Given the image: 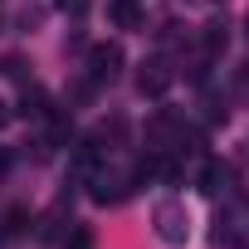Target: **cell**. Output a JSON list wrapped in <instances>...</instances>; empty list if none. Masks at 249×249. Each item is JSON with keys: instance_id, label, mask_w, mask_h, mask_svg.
I'll use <instances>...</instances> for the list:
<instances>
[{"instance_id": "277c9868", "label": "cell", "mask_w": 249, "mask_h": 249, "mask_svg": "<svg viewBox=\"0 0 249 249\" xmlns=\"http://www.w3.org/2000/svg\"><path fill=\"white\" fill-rule=\"evenodd\" d=\"M137 88H142L147 98H161V93L171 88V69H166V64H147V69L137 73Z\"/></svg>"}, {"instance_id": "5b68a950", "label": "cell", "mask_w": 249, "mask_h": 249, "mask_svg": "<svg viewBox=\"0 0 249 249\" xmlns=\"http://www.w3.org/2000/svg\"><path fill=\"white\" fill-rule=\"evenodd\" d=\"M225 186H230V166L210 161V166H205V176H200V191H205V196H220Z\"/></svg>"}, {"instance_id": "30bf717a", "label": "cell", "mask_w": 249, "mask_h": 249, "mask_svg": "<svg viewBox=\"0 0 249 249\" xmlns=\"http://www.w3.org/2000/svg\"><path fill=\"white\" fill-rule=\"evenodd\" d=\"M244 39H249V15H244Z\"/></svg>"}, {"instance_id": "9c48e42d", "label": "cell", "mask_w": 249, "mask_h": 249, "mask_svg": "<svg viewBox=\"0 0 249 249\" xmlns=\"http://www.w3.org/2000/svg\"><path fill=\"white\" fill-rule=\"evenodd\" d=\"M59 10L78 20V15H88V10H93V0H59Z\"/></svg>"}, {"instance_id": "8992f818", "label": "cell", "mask_w": 249, "mask_h": 249, "mask_svg": "<svg viewBox=\"0 0 249 249\" xmlns=\"http://www.w3.org/2000/svg\"><path fill=\"white\" fill-rule=\"evenodd\" d=\"M0 73L15 78V83H25V59H20V54H5V59H0Z\"/></svg>"}, {"instance_id": "7a4b0ae2", "label": "cell", "mask_w": 249, "mask_h": 249, "mask_svg": "<svg viewBox=\"0 0 249 249\" xmlns=\"http://www.w3.org/2000/svg\"><path fill=\"white\" fill-rule=\"evenodd\" d=\"M117 69H122V49L117 44H93L88 49V78L93 83H112Z\"/></svg>"}, {"instance_id": "6da1fadb", "label": "cell", "mask_w": 249, "mask_h": 249, "mask_svg": "<svg viewBox=\"0 0 249 249\" xmlns=\"http://www.w3.org/2000/svg\"><path fill=\"white\" fill-rule=\"evenodd\" d=\"M152 225H157V239L161 244H186L191 239V210L181 200H161L152 210Z\"/></svg>"}, {"instance_id": "ba28073f", "label": "cell", "mask_w": 249, "mask_h": 249, "mask_svg": "<svg viewBox=\"0 0 249 249\" xmlns=\"http://www.w3.org/2000/svg\"><path fill=\"white\" fill-rule=\"evenodd\" d=\"M64 249H93V234H88V230H69Z\"/></svg>"}, {"instance_id": "3957f363", "label": "cell", "mask_w": 249, "mask_h": 249, "mask_svg": "<svg viewBox=\"0 0 249 249\" xmlns=\"http://www.w3.org/2000/svg\"><path fill=\"white\" fill-rule=\"evenodd\" d=\"M107 20L117 30H142V5L137 0H107Z\"/></svg>"}, {"instance_id": "52a82bcc", "label": "cell", "mask_w": 249, "mask_h": 249, "mask_svg": "<svg viewBox=\"0 0 249 249\" xmlns=\"http://www.w3.org/2000/svg\"><path fill=\"white\" fill-rule=\"evenodd\" d=\"M25 220H30V210H10L5 215V234H25Z\"/></svg>"}]
</instances>
